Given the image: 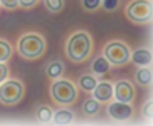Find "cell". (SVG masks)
I'll list each match as a JSON object with an SVG mask.
<instances>
[{"instance_id": "6da1fadb", "label": "cell", "mask_w": 153, "mask_h": 126, "mask_svg": "<svg viewBox=\"0 0 153 126\" xmlns=\"http://www.w3.org/2000/svg\"><path fill=\"white\" fill-rule=\"evenodd\" d=\"M92 48H94L92 35L84 29H78L68 37L65 45V52L72 63H83L91 57Z\"/></svg>"}, {"instance_id": "7a4b0ae2", "label": "cell", "mask_w": 153, "mask_h": 126, "mask_svg": "<svg viewBox=\"0 0 153 126\" xmlns=\"http://www.w3.org/2000/svg\"><path fill=\"white\" fill-rule=\"evenodd\" d=\"M46 49H48V42L45 39V35L35 31L22 34L17 40L19 56L28 62L42 58L46 54Z\"/></svg>"}, {"instance_id": "3957f363", "label": "cell", "mask_w": 153, "mask_h": 126, "mask_svg": "<svg viewBox=\"0 0 153 126\" xmlns=\"http://www.w3.org/2000/svg\"><path fill=\"white\" fill-rule=\"evenodd\" d=\"M49 94H51V98L54 100L57 105H61V106H69V105H74L78 98V89L76 86L68 80V79H55L52 80L49 86Z\"/></svg>"}, {"instance_id": "277c9868", "label": "cell", "mask_w": 153, "mask_h": 126, "mask_svg": "<svg viewBox=\"0 0 153 126\" xmlns=\"http://www.w3.org/2000/svg\"><path fill=\"white\" fill-rule=\"evenodd\" d=\"M152 2L150 0H130L127 3L124 14L127 20L135 25H146L152 20Z\"/></svg>"}, {"instance_id": "5b68a950", "label": "cell", "mask_w": 153, "mask_h": 126, "mask_svg": "<svg viewBox=\"0 0 153 126\" xmlns=\"http://www.w3.org/2000/svg\"><path fill=\"white\" fill-rule=\"evenodd\" d=\"M25 97V85L16 79H6L0 83V103L5 106L19 105Z\"/></svg>"}, {"instance_id": "8992f818", "label": "cell", "mask_w": 153, "mask_h": 126, "mask_svg": "<svg viewBox=\"0 0 153 126\" xmlns=\"http://www.w3.org/2000/svg\"><path fill=\"white\" fill-rule=\"evenodd\" d=\"M103 56L110 66H124L130 62V48L121 40H112L103 48Z\"/></svg>"}, {"instance_id": "52a82bcc", "label": "cell", "mask_w": 153, "mask_h": 126, "mask_svg": "<svg viewBox=\"0 0 153 126\" xmlns=\"http://www.w3.org/2000/svg\"><path fill=\"white\" fill-rule=\"evenodd\" d=\"M113 97L123 103H133L136 97L135 86L129 80H118L113 85Z\"/></svg>"}, {"instance_id": "ba28073f", "label": "cell", "mask_w": 153, "mask_h": 126, "mask_svg": "<svg viewBox=\"0 0 153 126\" xmlns=\"http://www.w3.org/2000/svg\"><path fill=\"white\" fill-rule=\"evenodd\" d=\"M107 114L113 120L123 122L133 116V106L132 103H123V102L115 100V102H110L107 105Z\"/></svg>"}, {"instance_id": "9c48e42d", "label": "cell", "mask_w": 153, "mask_h": 126, "mask_svg": "<svg viewBox=\"0 0 153 126\" xmlns=\"http://www.w3.org/2000/svg\"><path fill=\"white\" fill-rule=\"evenodd\" d=\"M92 92H94V98L98 100L100 103H107L113 97V83H110V82H98Z\"/></svg>"}, {"instance_id": "30bf717a", "label": "cell", "mask_w": 153, "mask_h": 126, "mask_svg": "<svg viewBox=\"0 0 153 126\" xmlns=\"http://www.w3.org/2000/svg\"><path fill=\"white\" fill-rule=\"evenodd\" d=\"M130 60L138 66H150L152 65V51L146 46L135 48L130 51Z\"/></svg>"}, {"instance_id": "8fae6325", "label": "cell", "mask_w": 153, "mask_h": 126, "mask_svg": "<svg viewBox=\"0 0 153 126\" xmlns=\"http://www.w3.org/2000/svg\"><path fill=\"white\" fill-rule=\"evenodd\" d=\"M152 68L150 66H139L135 72V82L139 86H150L152 85Z\"/></svg>"}, {"instance_id": "7c38bea8", "label": "cell", "mask_w": 153, "mask_h": 126, "mask_svg": "<svg viewBox=\"0 0 153 126\" xmlns=\"http://www.w3.org/2000/svg\"><path fill=\"white\" fill-rule=\"evenodd\" d=\"M46 75L51 79V80H55V79H60L63 72H65V65L60 62V60H52L48 63V66L45 69Z\"/></svg>"}, {"instance_id": "4fadbf2b", "label": "cell", "mask_w": 153, "mask_h": 126, "mask_svg": "<svg viewBox=\"0 0 153 126\" xmlns=\"http://www.w3.org/2000/svg\"><path fill=\"white\" fill-rule=\"evenodd\" d=\"M91 68H92V72L95 75H104V74H107L110 71V63L106 60L104 56H100V57H97L92 62V66Z\"/></svg>"}, {"instance_id": "5bb4252c", "label": "cell", "mask_w": 153, "mask_h": 126, "mask_svg": "<svg viewBox=\"0 0 153 126\" xmlns=\"http://www.w3.org/2000/svg\"><path fill=\"white\" fill-rule=\"evenodd\" d=\"M52 120L57 124H69V123L74 122V114H72V111L63 108V109H58V111L54 112V114H52Z\"/></svg>"}, {"instance_id": "9a60e30c", "label": "cell", "mask_w": 153, "mask_h": 126, "mask_svg": "<svg viewBox=\"0 0 153 126\" xmlns=\"http://www.w3.org/2000/svg\"><path fill=\"white\" fill-rule=\"evenodd\" d=\"M97 83H98V80L92 74H83V75H80V79H78V86L84 92H92L94 88L97 86Z\"/></svg>"}, {"instance_id": "2e32d148", "label": "cell", "mask_w": 153, "mask_h": 126, "mask_svg": "<svg viewBox=\"0 0 153 126\" xmlns=\"http://www.w3.org/2000/svg\"><path fill=\"white\" fill-rule=\"evenodd\" d=\"M81 109H83L84 114L89 116V117L97 116L98 112H100V102H98V100H95L94 97H89V98L84 100V103H83Z\"/></svg>"}, {"instance_id": "e0dca14e", "label": "cell", "mask_w": 153, "mask_h": 126, "mask_svg": "<svg viewBox=\"0 0 153 126\" xmlns=\"http://www.w3.org/2000/svg\"><path fill=\"white\" fill-rule=\"evenodd\" d=\"M52 114H54L52 108L48 106V105H40L35 109V118L42 123H49L52 120Z\"/></svg>"}, {"instance_id": "ac0fdd59", "label": "cell", "mask_w": 153, "mask_h": 126, "mask_svg": "<svg viewBox=\"0 0 153 126\" xmlns=\"http://www.w3.org/2000/svg\"><path fill=\"white\" fill-rule=\"evenodd\" d=\"M12 52H14V49H12L11 43L5 39H0V62H9V58L12 57Z\"/></svg>"}, {"instance_id": "d6986e66", "label": "cell", "mask_w": 153, "mask_h": 126, "mask_svg": "<svg viewBox=\"0 0 153 126\" xmlns=\"http://www.w3.org/2000/svg\"><path fill=\"white\" fill-rule=\"evenodd\" d=\"M43 5L51 14H58L65 8V0H43Z\"/></svg>"}, {"instance_id": "ffe728a7", "label": "cell", "mask_w": 153, "mask_h": 126, "mask_svg": "<svg viewBox=\"0 0 153 126\" xmlns=\"http://www.w3.org/2000/svg\"><path fill=\"white\" fill-rule=\"evenodd\" d=\"M101 6V0H81V8L86 12H95Z\"/></svg>"}, {"instance_id": "44dd1931", "label": "cell", "mask_w": 153, "mask_h": 126, "mask_svg": "<svg viewBox=\"0 0 153 126\" xmlns=\"http://www.w3.org/2000/svg\"><path fill=\"white\" fill-rule=\"evenodd\" d=\"M120 2L121 0H101V6H103L107 12H113L120 6Z\"/></svg>"}, {"instance_id": "7402d4cb", "label": "cell", "mask_w": 153, "mask_h": 126, "mask_svg": "<svg viewBox=\"0 0 153 126\" xmlns=\"http://www.w3.org/2000/svg\"><path fill=\"white\" fill-rule=\"evenodd\" d=\"M9 66L6 65V63L0 62V83H3L8 77H9Z\"/></svg>"}, {"instance_id": "603a6c76", "label": "cell", "mask_w": 153, "mask_h": 126, "mask_svg": "<svg viewBox=\"0 0 153 126\" xmlns=\"http://www.w3.org/2000/svg\"><path fill=\"white\" fill-rule=\"evenodd\" d=\"M0 5H2L5 9L14 11V9L19 8V0H0Z\"/></svg>"}, {"instance_id": "cb8c5ba5", "label": "cell", "mask_w": 153, "mask_h": 126, "mask_svg": "<svg viewBox=\"0 0 153 126\" xmlns=\"http://www.w3.org/2000/svg\"><path fill=\"white\" fill-rule=\"evenodd\" d=\"M38 2L40 0H19V6H22L23 9H31V8H35Z\"/></svg>"}, {"instance_id": "d4e9b609", "label": "cell", "mask_w": 153, "mask_h": 126, "mask_svg": "<svg viewBox=\"0 0 153 126\" xmlns=\"http://www.w3.org/2000/svg\"><path fill=\"white\" fill-rule=\"evenodd\" d=\"M152 109H153V103H152V100H149V102L143 106V116H146L149 120H152Z\"/></svg>"}]
</instances>
